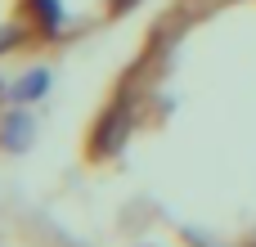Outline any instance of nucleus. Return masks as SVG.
<instances>
[{
  "instance_id": "1",
  "label": "nucleus",
  "mask_w": 256,
  "mask_h": 247,
  "mask_svg": "<svg viewBox=\"0 0 256 247\" xmlns=\"http://www.w3.org/2000/svg\"><path fill=\"white\" fill-rule=\"evenodd\" d=\"M45 90H50V72H45V68H32V72H22V76L14 81L9 99H14V104H32V99H40Z\"/></svg>"
},
{
  "instance_id": "2",
  "label": "nucleus",
  "mask_w": 256,
  "mask_h": 247,
  "mask_svg": "<svg viewBox=\"0 0 256 247\" xmlns=\"http://www.w3.org/2000/svg\"><path fill=\"white\" fill-rule=\"evenodd\" d=\"M32 135H36V126H32V117H27V112H14V117L0 126V144H4V148H14V153H18V148H27V144H32Z\"/></svg>"
},
{
  "instance_id": "3",
  "label": "nucleus",
  "mask_w": 256,
  "mask_h": 247,
  "mask_svg": "<svg viewBox=\"0 0 256 247\" xmlns=\"http://www.w3.org/2000/svg\"><path fill=\"white\" fill-rule=\"evenodd\" d=\"M32 9H36V18H40L45 32H58V22H63V4L58 0H32Z\"/></svg>"
}]
</instances>
